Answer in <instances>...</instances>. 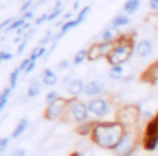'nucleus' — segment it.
I'll return each instance as SVG.
<instances>
[{"label": "nucleus", "instance_id": "nucleus-1", "mask_svg": "<svg viewBox=\"0 0 158 156\" xmlns=\"http://www.w3.org/2000/svg\"><path fill=\"white\" fill-rule=\"evenodd\" d=\"M124 131L126 129L117 121H97L92 134H90V139L97 148L114 151V148L123 138Z\"/></svg>", "mask_w": 158, "mask_h": 156}, {"label": "nucleus", "instance_id": "nucleus-2", "mask_svg": "<svg viewBox=\"0 0 158 156\" xmlns=\"http://www.w3.org/2000/svg\"><path fill=\"white\" fill-rule=\"evenodd\" d=\"M133 34H123L119 39L116 41V46H114L112 53L106 58L107 63L110 64H124L131 60L134 53V41H133Z\"/></svg>", "mask_w": 158, "mask_h": 156}, {"label": "nucleus", "instance_id": "nucleus-3", "mask_svg": "<svg viewBox=\"0 0 158 156\" xmlns=\"http://www.w3.org/2000/svg\"><path fill=\"white\" fill-rule=\"evenodd\" d=\"M63 121H72L73 124H83V122L90 121V110H89V104H85L80 98H70L68 104V112H66Z\"/></svg>", "mask_w": 158, "mask_h": 156}, {"label": "nucleus", "instance_id": "nucleus-4", "mask_svg": "<svg viewBox=\"0 0 158 156\" xmlns=\"http://www.w3.org/2000/svg\"><path fill=\"white\" fill-rule=\"evenodd\" d=\"M116 121L123 124L124 129H136L138 122L141 121V107L127 104L116 110Z\"/></svg>", "mask_w": 158, "mask_h": 156}, {"label": "nucleus", "instance_id": "nucleus-5", "mask_svg": "<svg viewBox=\"0 0 158 156\" xmlns=\"http://www.w3.org/2000/svg\"><path fill=\"white\" fill-rule=\"evenodd\" d=\"M136 148H138V127L126 129L112 153L114 156H133L136 153Z\"/></svg>", "mask_w": 158, "mask_h": 156}, {"label": "nucleus", "instance_id": "nucleus-6", "mask_svg": "<svg viewBox=\"0 0 158 156\" xmlns=\"http://www.w3.org/2000/svg\"><path fill=\"white\" fill-rule=\"evenodd\" d=\"M89 110L94 119H97V121H107V117L112 114V104L106 97H95V98H90L89 100Z\"/></svg>", "mask_w": 158, "mask_h": 156}, {"label": "nucleus", "instance_id": "nucleus-7", "mask_svg": "<svg viewBox=\"0 0 158 156\" xmlns=\"http://www.w3.org/2000/svg\"><path fill=\"white\" fill-rule=\"evenodd\" d=\"M68 104H70L68 98L60 97L56 102L46 105L44 119H46V121H63L65 115H66V112H68Z\"/></svg>", "mask_w": 158, "mask_h": 156}, {"label": "nucleus", "instance_id": "nucleus-8", "mask_svg": "<svg viewBox=\"0 0 158 156\" xmlns=\"http://www.w3.org/2000/svg\"><path fill=\"white\" fill-rule=\"evenodd\" d=\"M134 54L139 60H150L155 54V43L150 37H141L136 44H134Z\"/></svg>", "mask_w": 158, "mask_h": 156}, {"label": "nucleus", "instance_id": "nucleus-9", "mask_svg": "<svg viewBox=\"0 0 158 156\" xmlns=\"http://www.w3.org/2000/svg\"><path fill=\"white\" fill-rule=\"evenodd\" d=\"M104 92H106V83L102 80H99V78H94V80L87 81L83 95L89 98H95V97H102Z\"/></svg>", "mask_w": 158, "mask_h": 156}, {"label": "nucleus", "instance_id": "nucleus-10", "mask_svg": "<svg viewBox=\"0 0 158 156\" xmlns=\"http://www.w3.org/2000/svg\"><path fill=\"white\" fill-rule=\"evenodd\" d=\"M85 81L82 78H72L68 83L65 85V90L66 93L70 95V98H80V95L85 92Z\"/></svg>", "mask_w": 158, "mask_h": 156}, {"label": "nucleus", "instance_id": "nucleus-11", "mask_svg": "<svg viewBox=\"0 0 158 156\" xmlns=\"http://www.w3.org/2000/svg\"><path fill=\"white\" fill-rule=\"evenodd\" d=\"M124 76H126V68H124V64H110L109 70H107V78L112 81L124 80Z\"/></svg>", "mask_w": 158, "mask_h": 156}, {"label": "nucleus", "instance_id": "nucleus-12", "mask_svg": "<svg viewBox=\"0 0 158 156\" xmlns=\"http://www.w3.org/2000/svg\"><path fill=\"white\" fill-rule=\"evenodd\" d=\"M41 81L44 87H55L56 83H58V75H56L55 70H51V68H44V70L41 71Z\"/></svg>", "mask_w": 158, "mask_h": 156}, {"label": "nucleus", "instance_id": "nucleus-13", "mask_svg": "<svg viewBox=\"0 0 158 156\" xmlns=\"http://www.w3.org/2000/svg\"><path fill=\"white\" fill-rule=\"evenodd\" d=\"M131 24V15H127L126 12H119L112 17L110 20V26L116 27V29H123V27H127Z\"/></svg>", "mask_w": 158, "mask_h": 156}, {"label": "nucleus", "instance_id": "nucleus-14", "mask_svg": "<svg viewBox=\"0 0 158 156\" xmlns=\"http://www.w3.org/2000/svg\"><path fill=\"white\" fill-rule=\"evenodd\" d=\"M121 36H123L121 29H116V27H112V26H107L106 29L100 32V41H117Z\"/></svg>", "mask_w": 158, "mask_h": 156}, {"label": "nucleus", "instance_id": "nucleus-15", "mask_svg": "<svg viewBox=\"0 0 158 156\" xmlns=\"http://www.w3.org/2000/svg\"><path fill=\"white\" fill-rule=\"evenodd\" d=\"M29 124H31V122H29V119H27V117H22L21 121H19L17 124H15V127H14V131H12L10 138H12V139H19L26 131H27Z\"/></svg>", "mask_w": 158, "mask_h": 156}, {"label": "nucleus", "instance_id": "nucleus-16", "mask_svg": "<svg viewBox=\"0 0 158 156\" xmlns=\"http://www.w3.org/2000/svg\"><path fill=\"white\" fill-rule=\"evenodd\" d=\"M43 90V81H39L38 78H32L27 85V98H36L38 95H41Z\"/></svg>", "mask_w": 158, "mask_h": 156}, {"label": "nucleus", "instance_id": "nucleus-17", "mask_svg": "<svg viewBox=\"0 0 158 156\" xmlns=\"http://www.w3.org/2000/svg\"><path fill=\"white\" fill-rule=\"evenodd\" d=\"M141 7V0H126L123 5V12H126L127 15H133L139 10Z\"/></svg>", "mask_w": 158, "mask_h": 156}, {"label": "nucleus", "instance_id": "nucleus-18", "mask_svg": "<svg viewBox=\"0 0 158 156\" xmlns=\"http://www.w3.org/2000/svg\"><path fill=\"white\" fill-rule=\"evenodd\" d=\"M102 58V51H100V43H94L89 47V61L90 63H95Z\"/></svg>", "mask_w": 158, "mask_h": 156}, {"label": "nucleus", "instance_id": "nucleus-19", "mask_svg": "<svg viewBox=\"0 0 158 156\" xmlns=\"http://www.w3.org/2000/svg\"><path fill=\"white\" fill-rule=\"evenodd\" d=\"M83 61H89V47H82V49L77 51L73 60H72V63L75 64V66H80Z\"/></svg>", "mask_w": 158, "mask_h": 156}, {"label": "nucleus", "instance_id": "nucleus-20", "mask_svg": "<svg viewBox=\"0 0 158 156\" xmlns=\"http://www.w3.org/2000/svg\"><path fill=\"white\" fill-rule=\"evenodd\" d=\"M12 92H14V88H12V87H5L4 90H2V93H0V110H4V109L7 107L9 98H10Z\"/></svg>", "mask_w": 158, "mask_h": 156}, {"label": "nucleus", "instance_id": "nucleus-21", "mask_svg": "<svg viewBox=\"0 0 158 156\" xmlns=\"http://www.w3.org/2000/svg\"><path fill=\"white\" fill-rule=\"evenodd\" d=\"M61 14H63V2H61V0H58V2L55 3V9L49 12V20H48V22H55Z\"/></svg>", "mask_w": 158, "mask_h": 156}, {"label": "nucleus", "instance_id": "nucleus-22", "mask_svg": "<svg viewBox=\"0 0 158 156\" xmlns=\"http://www.w3.org/2000/svg\"><path fill=\"white\" fill-rule=\"evenodd\" d=\"M21 75H22L21 66L14 68V70L10 71V76H9V87H12V88L17 87V83H19V76H21Z\"/></svg>", "mask_w": 158, "mask_h": 156}, {"label": "nucleus", "instance_id": "nucleus-23", "mask_svg": "<svg viewBox=\"0 0 158 156\" xmlns=\"http://www.w3.org/2000/svg\"><path fill=\"white\" fill-rule=\"evenodd\" d=\"M94 125H95V122H83V124H78V127H77V131H78V134L82 136H90L94 131Z\"/></svg>", "mask_w": 158, "mask_h": 156}, {"label": "nucleus", "instance_id": "nucleus-24", "mask_svg": "<svg viewBox=\"0 0 158 156\" xmlns=\"http://www.w3.org/2000/svg\"><path fill=\"white\" fill-rule=\"evenodd\" d=\"M26 22H27V20H26L22 15H21V17H17V19H14V22H12V24H10V27H9L7 31H5V34H9V32H17V31L21 29V27L24 26Z\"/></svg>", "mask_w": 158, "mask_h": 156}, {"label": "nucleus", "instance_id": "nucleus-25", "mask_svg": "<svg viewBox=\"0 0 158 156\" xmlns=\"http://www.w3.org/2000/svg\"><path fill=\"white\" fill-rule=\"evenodd\" d=\"M83 156H110L109 149H89V151L83 153Z\"/></svg>", "mask_w": 158, "mask_h": 156}, {"label": "nucleus", "instance_id": "nucleus-26", "mask_svg": "<svg viewBox=\"0 0 158 156\" xmlns=\"http://www.w3.org/2000/svg\"><path fill=\"white\" fill-rule=\"evenodd\" d=\"M90 10H92V7H90V5H85V7H83V9L80 10L78 14H77V17H75V19L78 20V24H82L83 20L87 19V15H89V14H90Z\"/></svg>", "mask_w": 158, "mask_h": 156}, {"label": "nucleus", "instance_id": "nucleus-27", "mask_svg": "<svg viewBox=\"0 0 158 156\" xmlns=\"http://www.w3.org/2000/svg\"><path fill=\"white\" fill-rule=\"evenodd\" d=\"M60 98V93L56 90H51V92H48V95H46V105H49V104H53V102H56Z\"/></svg>", "mask_w": 158, "mask_h": 156}, {"label": "nucleus", "instance_id": "nucleus-28", "mask_svg": "<svg viewBox=\"0 0 158 156\" xmlns=\"http://www.w3.org/2000/svg\"><path fill=\"white\" fill-rule=\"evenodd\" d=\"M14 56H15V54L10 53V51H7V49L0 51V61H4V63H5V61H12V60H14Z\"/></svg>", "mask_w": 158, "mask_h": 156}, {"label": "nucleus", "instance_id": "nucleus-29", "mask_svg": "<svg viewBox=\"0 0 158 156\" xmlns=\"http://www.w3.org/2000/svg\"><path fill=\"white\" fill-rule=\"evenodd\" d=\"M9 142H10V138H7V136L0 138V153H5V151H7Z\"/></svg>", "mask_w": 158, "mask_h": 156}, {"label": "nucleus", "instance_id": "nucleus-30", "mask_svg": "<svg viewBox=\"0 0 158 156\" xmlns=\"http://www.w3.org/2000/svg\"><path fill=\"white\" fill-rule=\"evenodd\" d=\"M27 10H32V0H26L21 5V14H26Z\"/></svg>", "mask_w": 158, "mask_h": 156}, {"label": "nucleus", "instance_id": "nucleus-31", "mask_svg": "<svg viewBox=\"0 0 158 156\" xmlns=\"http://www.w3.org/2000/svg\"><path fill=\"white\" fill-rule=\"evenodd\" d=\"M10 156H27V151L24 148H15V149H12Z\"/></svg>", "mask_w": 158, "mask_h": 156}, {"label": "nucleus", "instance_id": "nucleus-32", "mask_svg": "<svg viewBox=\"0 0 158 156\" xmlns=\"http://www.w3.org/2000/svg\"><path fill=\"white\" fill-rule=\"evenodd\" d=\"M46 20H49V14H43V15H39L38 19L34 20V24L36 26H41V24H44Z\"/></svg>", "mask_w": 158, "mask_h": 156}, {"label": "nucleus", "instance_id": "nucleus-33", "mask_svg": "<svg viewBox=\"0 0 158 156\" xmlns=\"http://www.w3.org/2000/svg\"><path fill=\"white\" fill-rule=\"evenodd\" d=\"M148 7H150L151 12H158V0H150V2H148Z\"/></svg>", "mask_w": 158, "mask_h": 156}, {"label": "nucleus", "instance_id": "nucleus-34", "mask_svg": "<svg viewBox=\"0 0 158 156\" xmlns=\"http://www.w3.org/2000/svg\"><path fill=\"white\" fill-rule=\"evenodd\" d=\"M27 43H29V41H27V39H24V37H22V43L19 44V47H17V54L24 53V49H26V46H27Z\"/></svg>", "mask_w": 158, "mask_h": 156}, {"label": "nucleus", "instance_id": "nucleus-35", "mask_svg": "<svg viewBox=\"0 0 158 156\" xmlns=\"http://www.w3.org/2000/svg\"><path fill=\"white\" fill-rule=\"evenodd\" d=\"M68 66H70V61H68V60H63V61H60V64H58V70H66Z\"/></svg>", "mask_w": 158, "mask_h": 156}, {"label": "nucleus", "instance_id": "nucleus-36", "mask_svg": "<svg viewBox=\"0 0 158 156\" xmlns=\"http://www.w3.org/2000/svg\"><path fill=\"white\" fill-rule=\"evenodd\" d=\"M22 17H24V19L27 20V22H29V20H31L32 17H34V10H27V12H26V14H22Z\"/></svg>", "mask_w": 158, "mask_h": 156}, {"label": "nucleus", "instance_id": "nucleus-37", "mask_svg": "<svg viewBox=\"0 0 158 156\" xmlns=\"http://www.w3.org/2000/svg\"><path fill=\"white\" fill-rule=\"evenodd\" d=\"M78 7H80V2H75V3H73V10H78Z\"/></svg>", "mask_w": 158, "mask_h": 156}, {"label": "nucleus", "instance_id": "nucleus-38", "mask_svg": "<svg viewBox=\"0 0 158 156\" xmlns=\"http://www.w3.org/2000/svg\"><path fill=\"white\" fill-rule=\"evenodd\" d=\"M39 156H49V154H39Z\"/></svg>", "mask_w": 158, "mask_h": 156}]
</instances>
